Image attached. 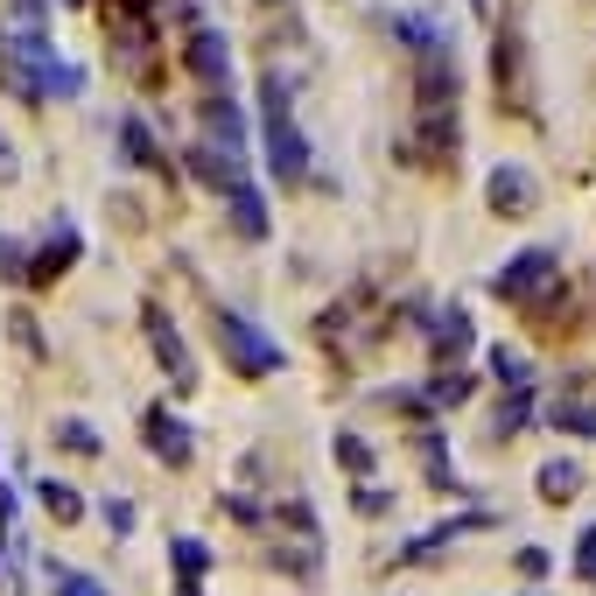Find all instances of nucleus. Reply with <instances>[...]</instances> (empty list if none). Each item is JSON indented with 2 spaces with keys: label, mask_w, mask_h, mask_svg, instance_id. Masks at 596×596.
Here are the masks:
<instances>
[{
  "label": "nucleus",
  "mask_w": 596,
  "mask_h": 596,
  "mask_svg": "<svg viewBox=\"0 0 596 596\" xmlns=\"http://www.w3.org/2000/svg\"><path fill=\"white\" fill-rule=\"evenodd\" d=\"M8 85L35 91V99H78V91H85V64L56 56L43 29H14L8 35Z\"/></svg>",
  "instance_id": "nucleus-1"
},
{
  "label": "nucleus",
  "mask_w": 596,
  "mask_h": 596,
  "mask_svg": "<svg viewBox=\"0 0 596 596\" xmlns=\"http://www.w3.org/2000/svg\"><path fill=\"white\" fill-rule=\"evenodd\" d=\"M295 78H281V71H267L260 78V112H267V176L274 183H302L310 176V141H302L295 127Z\"/></svg>",
  "instance_id": "nucleus-2"
},
{
  "label": "nucleus",
  "mask_w": 596,
  "mask_h": 596,
  "mask_svg": "<svg viewBox=\"0 0 596 596\" xmlns=\"http://www.w3.org/2000/svg\"><path fill=\"white\" fill-rule=\"evenodd\" d=\"M210 330H218V351L232 358L246 379H267V372H281V365H288V358H281V344L267 337L246 310H218V316H210Z\"/></svg>",
  "instance_id": "nucleus-3"
},
{
  "label": "nucleus",
  "mask_w": 596,
  "mask_h": 596,
  "mask_svg": "<svg viewBox=\"0 0 596 596\" xmlns=\"http://www.w3.org/2000/svg\"><path fill=\"white\" fill-rule=\"evenodd\" d=\"M554 281H562V253H554V246H527L519 260H506L491 274V295H506V302H548Z\"/></svg>",
  "instance_id": "nucleus-4"
},
{
  "label": "nucleus",
  "mask_w": 596,
  "mask_h": 596,
  "mask_svg": "<svg viewBox=\"0 0 596 596\" xmlns=\"http://www.w3.org/2000/svg\"><path fill=\"white\" fill-rule=\"evenodd\" d=\"M183 71H189L204 91H225V85H232V43H225V29H189V35H183Z\"/></svg>",
  "instance_id": "nucleus-5"
},
{
  "label": "nucleus",
  "mask_w": 596,
  "mask_h": 596,
  "mask_svg": "<svg viewBox=\"0 0 596 596\" xmlns=\"http://www.w3.org/2000/svg\"><path fill=\"white\" fill-rule=\"evenodd\" d=\"M204 133L210 141L204 148H218V155H246V148H253V127H246V106L232 99V91H204Z\"/></svg>",
  "instance_id": "nucleus-6"
},
{
  "label": "nucleus",
  "mask_w": 596,
  "mask_h": 596,
  "mask_svg": "<svg viewBox=\"0 0 596 596\" xmlns=\"http://www.w3.org/2000/svg\"><path fill=\"white\" fill-rule=\"evenodd\" d=\"M141 435H148V449H155V464H189V456H197V429L176 421L169 408H148L141 414Z\"/></svg>",
  "instance_id": "nucleus-7"
},
{
  "label": "nucleus",
  "mask_w": 596,
  "mask_h": 596,
  "mask_svg": "<svg viewBox=\"0 0 596 596\" xmlns=\"http://www.w3.org/2000/svg\"><path fill=\"white\" fill-rule=\"evenodd\" d=\"M141 330H148V344H155L162 372L176 379V387H189V344H183V330H176V323H169L162 310H141Z\"/></svg>",
  "instance_id": "nucleus-8"
},
{
  "label": "nucleus",
  "mask_w": 596,
  "mask_h": 596,
  "mask_svg": "<svg viewBox=\"0 0 596 596\" xmlns=\"http://www.w3.org/2000/svg\"><path fill=\"white\" fill-rule=\"evenodd\" d=\"M485 189H491V210H498V218H512V210H533V169H519V162H498Z\"/></svg>",
  "instance_id": "nucleus-9"
},
{
  "label": "nucleus",
  "mask_w": 596,
  "mask_h": 596,
  "mask_svg": "<svg viewBox=\"0 0 596 596\" xmlns=\"http://www.w3.org/2000/svg\"><path fill=\"white\" fill-rule=\"evenodd\" d=\"M169 568H176V589H183V596H204L210 548H204V541H189V533H176V541H169Z\"/></svg>",
  "instance_id": "nucleus-10"
},
{
  "label": "nucleus",
  "mask_w": 596,
  "mask_h": 596,
  "mask_svg": "<svg viewBox=\"0 0 596 596\" xmlns=\"http://www.w3.org/2000/svg\"><path fill=\"white\" fill-rule=\"evenodd\" d=\"M183 162H189V176H204L210 189H218V197H232V189L246 183V176H239V162H225L218 148H204V141H189V148H183Z\"/></svg>",
  "instance_id": "nucleus-11"
},
{
  "label": "nucleus",
  "mask_w": 596,
  "mask_h": 596,
  "mask_svg": "<svg viewBox=\"0 0 596 596\" xmlns=\"http://www.w3.org/2000/svg\"><path fill=\"white\" fill-rule=\"evenodd\" d=\"M120 148H127V162H141V169H162V176H176V162H169L162 148H155V133H148V120H141V112H127V120H120Z\"/></svg>",
  "instance_id": "nucleus-12"
},
{
  "label": "nucleus",
  "mask_w": 596,
  "mask_h": 596,
  "mask_svg": "<svg viewBox=\"0 0 596 596\" xmlns=\"http://www.w3.org/2000/svg\"><path fill=\"white\" fill-rule=\"evenodd\" d=\"M429 337H435V358H464L470 344H477L470 310H442V316H429Z\"/></svg>",
  "instance_id": "nucleus-13"
},
{
  "label": "nucleus",
  "mask_w": 596,
  "mask_h": 596,
  "mask_svg": "<svg viewBox=\"0 0 596 596\" xmlns=\"http://www.w3.org/2000/svg\"><path fill=\"white\" fill-rule=\"evenodd\" d=\"M225 204H232V232L260 246V239H267V197H260L253 183H239V189H232V197H225Z\"/></svg>",
  "instance_id": "nucleus-14"
},
{
  "label": "nucleus",
  "mask_w": 596,
  "mask_h": 596,
  "mask_svg": "<svg viewBox=\"0 0 596 596\" xmlns=\"http://www.w3.org/2000/svg\"><path fill=\"white\" fill-rule=\"evenodd\" d=\"M575 491H583V464H575V456H554V464H541V498H548V506H568Z\"/></svg>",
  "instance_id": "nucleus-15"
},
{
  "label": "nucleus",
  "mask_w": 596,
  "mask_h": 596,
  "mask_svg": "<svg viewBox=\"0 0 596 596\" xmlns=\"http://www.w3.org/2000/svg\"><path fill=\"white\" fill-rule=\"evenodd\" d=\"M491 372H498V387H519V393L533 387V365H527V351H512V344H491Z\"/></svg>",
  "instance_id": "nucleus-16"
},
{
  "label": "nucleus",
  "mask_w": 596,
  "mask_h": 596,
  "mask_svg": "<svg viewBox=\"0 0 596 596\" xmlns=\"http://www.w3.org/2000/svg\"><path fill=\"white\" fill-rule=\"evenodd\" d=\"M35 498H43V506H50L56 519H78V512H85V498L71 491L64 477H35Z\"/></svg>",
  "instance_id": "nucleus-17"
},
{
  "label": "nucleus",
  "mask_w": 596,
  "mask_h": 596,
  "mask_svg": "<svg viewBox=\"0 0 596 596\" xmlns=\"http://www.w3.org/2000/svg\"><path fill=\"white\" fill-rule=\"evenodd\" d=\"M421 141L429 148H464V120H456V112H421Z\"/></svg>",
  "instance_id": "nucleus-18"
},
{
  "label": "nucleus",
  "mask_w": 596,
  "mask_h": 596,
  "mask_svg": "<svg viewBox=\"0 0 596 596\" xmlns=\"http://www.w3.org/2000/svg\"><path fill=\"white\" fill-rule=\"evenodd\" d=\"M56 442L71 456H99V429H85V421H56Z\"/></svg>",
  "instance_id": "nucleus-19"
},
{
  "label": "nucleus",
  "mask_w": 596,
  "mask_h": 596,
  "mask_svg": "<svg viewBox=\"0 0 596 596\" xmlns=\"http://www.w3.org/2000/svg\"><path fill=\"white\" fill-rule=\"evenodd\" d=\"M337 464L351 477H372V449H365V435H337Z\"/></svg>",
  "instance_id": "nucleus-20"
},
{
  "label": "nucleus",
  "mask_w": 596,
  "mask_h": 596,
  "mask_svg": "<svg viewBox=\"0 0 596 596\" xmlns=\"http://www.w3.org/2000/svg\"><path fill=\"white\" fill-rule=\"evenodd\" d=\"M56 596H112L99 575H85V568H56Z\"/></svg>",
  "instance_id": "nucleus-21"
},
{
  "label": "nucleus",
  "mask_w": 596,
  "mask_h": 596,
  "mask_svg": "<svg viewBox=\"0 0 596 596\" xmlns=\"http://www.w3.org/2000/svg\"><path fill=\"white\" fill-rule=\"evenodd\" d=\"M99 519L112 527V541H127V533H133V506H127V498H99Z\"/></svg>",
  "instance_id": "nucleus-22"
},
{
  "label": "nucleus",
  "mask_w": 596,
  "mask_h": 596,
  "mask_svg": "<svg viewBox=\"0 0 596 596\" xmlns=\"http://www.w3.org/2000/svg\"><path fill=\"white\" fill-rule=\"evenodd\" d=\"M554 429H575V435L596 442V408H568V400H562V408H554Z\"/></svg>",
  "instance_id": "nucleus-23"
},
{
  "label": "nucleus",
  "mask_w": 596,
  "mask_h": 596,
  "mask_svg": "<svg viewBox=\"0 0 596 596\" xmlns=\"http://www.w3.org/2000/svg\"><path fill=\"white\" fill-rule=\"evenodd\" d=\"M8 330H14V337H22V351H29V358H43V337H35V323H29V310H14V316H8Z\"/></svg>",
  "instance_id": "nucleus-24"
},
{
  "label": "nucleus",
  "mask_w": 596,
  "mask_h": 596,
  "mask_svg": "<svg viewBox=\"0 0 596 596\" xmlns=\"http://www.w3.org/2000/svg\"><path fill=\"white\" fill-rule=\"evenodd\" d=\"M527 414H533V393H512L506 408H498V421H506V429H527Z\"/></svg>",
  "instance_id": "nucleus-25"
},
{
  "label": "nucleus",
  "mask_w": 596,
  "mask_h": 596,
  "mask_svg": "<svg viewBox=\"0 0 596 596\" xmlns=\"http://www.w3.org/2000/svg\"><path fill=\"white\" fill-rule=\"evenodd\" d=\"M14 512H22V506H14V491H8V477H0V533H22V527H14Z\"/></svg>",
  "instance_id": "nucleus-26"
},
{
  "label": "nucleus",
  "mask_w": 596,
  "mask_h": 596,
  "mask_svg": "<svg viewBox=\"0 0 596 596\" xmlns=\"http://www.w3.org/2000/svg\"><path fill=\"white\" fill-rule=\"evenodd\" d=\"M14 176V148H8V133H0V183Z\"/></svg>",
  "instance_id": "nucleus-27"
},
{
  "label": "nucleus",
  "mask_w": 596,
  "mask_h": 596,
  "mask_svg": "<svg viewBox=\"0 0 596 596\" xmlns=\"http://www.w3.org/2000/svg\"><path fill=\"white\" fill-rule=\"evenodd\" d=\"M470 14H491V0H470Z\"/></svg>",
  "instance_id": "nucleus-28"
}]
</instances>
